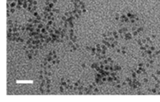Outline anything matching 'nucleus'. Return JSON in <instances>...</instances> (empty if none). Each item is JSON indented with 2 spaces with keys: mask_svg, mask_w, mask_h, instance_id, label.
<instances>
[{
  "mask_svg": "<svg viewBox=\"0 0 160 102\" xmlns=\"http://www.w3.org/2000/svg\"><path fill=\"white\" fill-rule=\"evenodd\" d=\"M28 3H32V0H28Z\"/></svg>",
  "mask_w": 160,
  "mask_h": 102,
  "instance_id": "11",
  "label": "nucleus"
},
{
  "mask_svg": "<svg viewBox=\"0 0 160 102\" xmlns=\"http://www.w3.org/2000/svg\"><path fill=\"white\" fill-rule=\"evenodd\" d=\"M42 28V24H38V28Z\"/></svg>",
  "mask_w": 160,
  "mask_h": 102,
  "instance_id": "4",
  "label": "nucleus"
},
{
  "mask_svg": "<svg viewBox=\"0 0 160 102\" xmlns=\"http://www.w3.org/2000/svg\"><path fill=\"white\" fill-rule=\"evenodd\" d=\"M28 22H32V19L29 18V20H28Z\"/></svg>",
  "mask_w": 160,
  "mask_h": 102,
  "instance_id": "8",
  "label": "nucleus"
},
{
  "mask_svg": "<svg viewBox=\"0 0 160 102\" xmlns=\"http://www.w3.org/2000/svg\"><path fill=\"white\" fill-rule=\"evenodd\" d=\"M42 33H45V28H43V29L42 30Z\"/></svg>",
  "mask_w": 160,
  "mask_h": 102,
  "instance_id": "7",
  "label": "nucleus"
},
{
  "mask_svg": "<svg viewBox=\"0 0 160 102\" xmlns=\"http://www.w3.org/2000/svg\"><path fill=\"white\" fill-rule=\"evenodd\" d=\"M33 4H34V5H36V4H37V2H36V1H34V2H33Z\"/></svg>",
  "mask_w": 160,
  "mask_h": 102,
  "instance_id": "9",
  "label": "nucleus"
},
{
  "mask_svg": "<svg viewBox=\"0 0 160 102\" xmlns=\"http://www.w3.org/2000/svg\"><path fill=\"white\" fill-rule=\"evenodd\" d=\"M49 7L50 8H52L53 7V3H51V4H49Z\"/></svg>",
  "mask_w": 160,
  "mask_h": 102,
  "instance_id": "5",
  "label": "nucleus"
},
{
  "mask_svg": "<svg viewBox=\"0 0 160 102\" xmlns=\"http://www.w3.org/2000/svg\"><path fill=\"white\" fill-rule=\"evenodd\" d=\"M10 6L12 8V7H15V6H16V3H15V2H12V3L10 4Z\"/></svg>",
  "mask_w": 160,
  "mask_h": 102,
  "instance_id": "1",
  "label": "nucleus"
},
{
  "mask_svg": "<svg viewBox=\"0 0 160 102\" xmlns=\"http://www.w3.org/2000/svg\"><path fill=\"white\" fill-rule=\"evenodd\" d=\"M28 6H27V4H23V8H27Z\"/></svg>",
  "mask_w": 160,
  "mask_h": 102,
  "instance_id": "10",
  "label": "nucleus"
},
{
  "mask_svg": "<svg viewBox=\"0 0 160 102\" xmlns=\"http://www.w3.org/2000/svg\"><path fill=\"white\" fill-rule=\"evenodd\" d=\"M62 20H67V16H63V17H62Z\"/></svg>",
  "mask_w": 160,
  "mask_h": 102,
  "instance_id": "2",
  "label": "nucleus"
},
{
  "mask_svg": "<svg viewBox=\"0 0 160 102\" xmlns=\"http://www.w3.org/2000/svg\"><path fill=\"white\" fill-rule=\"evenodd\" d=\"M34 17H38V14L37 12H35L34 13Z\"/></svg>",
  "mask_w": 160,
  "mask_h": 102,
  "instance_id": "3",
  "label": "nucleus"
},
{
  "mask_svg": "<svg viewBox=\"0 0 160 102\" xmlns=\"http://www.w3.org/2000/svg\"><path fill=\"white\" fill-rule=\"evenodd\" d=\"M14 11H15V10H14V9H12V8L10 9V12L12 13H14Z\"/></svg>",
  "mask_w": 160,
  "mask_h": 102,
  "instance_id": "6",
  "label": "nucleus"
}]
</instances>
